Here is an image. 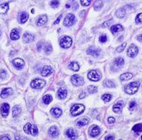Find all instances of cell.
I'll return each mask as SVG.
<instances>
[{
	"instance_id": "55",
	"label": "cell",
	"mask_w": 142,
	"mask_h": 140,
	"mask_svg": "<svg viewBox=\"0 0 142 140\" xmlns=\"http://www.w3.org/2000/svg\"><path fill=\"white\" fill-rule=\"evenodd\" d=\"M84 13H85V11H81L80 12V16L81 17V18H83V17H84Z\"/></svg>"
},
{
	"instance_id": "15",
	"label": "cell",
	"mask_w": 142,
	"mask_h": 140,
	"mask_svg": "<svg viewBox=\"0 0 142 140\" xmlns=\"http://www.w3.org/2000/svg\"><path fill=\"white\" fill-rule=\"evenodd\" d=\"M0 111H1V114L2 115L4 116V117H7L8 113H9V105L8 104H3L1 106V109H0Z\"/></svg>"
},
{
	"instance_id": "17",
	"label": "cell",
	"mask_w": 142,
	"mask_h": 140,
	"mask_svg": "<svg viewBox=\"0 0 142 140\" xmlns=\"http://www.w3.org/2000/svg\"><path fill=\"white\" fill-rule=\"evenodd\" d=\"M67 91L65 88H60L57 91V97L60 99H64L67 97Z\"/></svg>"
},
{
	"instance_id": "16",
	"label": "cell",
	"mask_w": 142,
	"mask_h": 140,
	"mask_svg": "<svg viewBox=\"0 0 142 140\" xmlns=\"http://www.w3.org/2000/svg\"><path fill=\"white\" fill-rule=\"evenodd\" d=\"M124 65V59L122 57H118L116 58L114 61V63H113V66L114 67L117 68V69H120L121 67H122Z\"/></svg>"
},
{
	"instance_id": "21",
	"label": "cell",
	"mask_w": 142,
	"mask_h": 140,
	"mask_svg": "<svg viewBox=\"0 0 142 140\" xmlns=\"http://www.w3.org/2000/svg\"><path fill=\"white\" fill-rule=\"evenodd\" d=\"M13 93V90L11 88H5L3 90V91L1 92V97L2 98H7L9 95H11Z\"/></svg>"
},
{
	"instance_id": "20",
	"label": "cell",
	"mask_w": 142,
	"mask_h": 140,
	"mask_svg": "<svg viewBox=\"0 0 142 140\" xmlns=\"http://www.w3.org/2000/svg\"><path fill=\"white\" fill-rule=\"evenodd\" d=\"M22 38H23V41L25 42L29 43V42H32L34 40V36L32 34H31V33L26 32V33H24V34H23Z\"/></svg>"
},
{
	"instance_id": "45",
	"label": "cell",
	"mask_w": 142,
	"mask_h": 140,
	"mask_svg": "<svg viewBox=\"0 0 142 140\" xmlns=\"http://www.w3.org/2000/svg\"><path fill=\"white\" fill-rule=\"evenodd\" d=\"M50 5L52 7H53V8H57V7H58V5H59V2L58 1H52L50 3Z\"/></svg>"
},
{
	"instance_id": "11",
	"label": "cell",
	"mask_w": 142,
	"mask_h": 140,
	"mask_svg": "<svg viewBox=\"0 0 142 140\" xmlns=\"http://www.w3.org/2000/svg\"><path fill=\"white\" fill-rule=\"evenodd\" d=\"M13 64H14V66L17 69L20 70V69H22L24 66L25 62H24L23 60H22L20 58H17V59H15V60H14V61H13Z\"/></svg>"
},
{
	"instance_id": "5",
	"label": "cell",
	"mask_w": 142,
	"mask_h": 140,
	"mask_svg": "<svg viewBox=\"0 0 142 140\" xmlns=\"http://www.w3.org/2000/svg\"><path fill=\"white\" fill-rule=\"evenodd\" d=\"M72 44V40L70 36H63L60 40V46L62 48H69Z\"/></svg>"
},
{
	"instance_id": "54",
	"label": "cell",
	"mask_w": 142,
	"mask_h": 140,
	"mask_svg": "<svg viewBox=\"0 0 142 140\" xmlns=\"http://www.w3.org/2000/svg\"><path fill=\"white\" fill-rule=\"evenodd\" d=\"M137 39H138V40H139V41H140V42H142V34L139 35V36H137Z\"/></svg>"
},
{
	"instance_id": "24",
	"label": "cell",
	"mask_w": 142,
	"mask_h": 140,
	"mask_svg": "<svg viewBox=\"0 0 142 140\" xmlns=\"http://www.w3.org/2000/svg\"><path fill=\"white\" fill-rule=\"evenodd\" d=\"M19 37H20V34H19V31L17 28H14L13 31L11 32V34H10V38L12 40H18Z\"/></svg>"
},
{
	"instance_id": "6",
	"label": "cell",
	"mask_w": 142,
	"mask_h": 140,
	"mask_svg": "<svg viewBox=\"0 0 142 140\" xmlns=\"http://www.w3.org/2000/svg\"><path fill=\"white\" fill-rule=\"evenodd\" d=\"M76 17L74 14H72V13H69L67 16H66L65 20H64V25L66 27H71L72 25H73L76 22Z\"/></svg>"
},
{
	"instance_id": "27",
	"label": "cell",
	"mask_w": 142,
	"mask_h": 140,
	"mask_svg": "<svg viewBox=\"0 0 142 140\" xmlns=\"http://www.w3.org/2000/svg\"><path fill=\"white\" fill-rule=\"evenodd\" d=\"M51 113H52V114L53 115L54 117H56V118L60 117V116L62 115V114L61 109H59V108H53V109H52Z\"/></svg>"
},
{
	"instance_id": "33",
	"label": "cell",
	"mask_w": 142,
	"mask_h": 140,
	"mask_svg": "<svg viewBox=\"0 0 142 140\" xmlns=\"http://www.w3.org/2000/svg\"><path fill=\"white\" fill-rule=\"evenodd\" d=\"M125 15V8H121L118 9L117 11H116V17H117V18H122Z\"/></svg>"
},
{
	"instance_id": "50",
	"label": "cell",
	"mask_w": 142,
	"mask_h": 140,
	"mask_svg": "<svg viewBox=\"0 0 142 140\" xmlns=\"http://www.w3.org/2000/svg\"><path fill=\"white\" fill-rule=\"evenodd\" d=\"M114 138H115L114 136H112V135H109V136H107V137L105 138V140H114Z\"/></svg>"
},
{
	"instance_id": "22",
	"label": "cell",
	"mask_w": 142,
	"mask_h": 140,
	"mask_svg": "<svg viewBox=\"0 0 142 140\" xmlns=\"http://www.w3.org/2000/svg\"><path fill=\"white\" fill-rule=\"evenodd\" d=\"M122 30H123V28H122V26L120 25V24H116V25H114V26H112L111 28V32L113 33V34H117L118 32H121Z\"/></svg>"
},
{
	"instance_id": "32",
	"label": "cell",
	"mask_w": 142,
	"mask_h": 140,
	"mask_svg": "<svg viewBox=\"0 0 142 140\" xmlns=\"http://www.w3.org/2000/svg\"><path fill=\"white\" fill-rule=\"evenodd\" d=\"M42 100H43V103H44L45 105L50 104V103L52 102V95H44L43 98H42Z\"/></svg>"
},
{
	"instance_id": "28",
	"label": "cell",
	"mask_w": 142,
	"mask_h": 140,
	"mask_svg": "<svg viewBox=\"0 0 142 140\" xmlns=\"http://www.w3.org/2000/svg\"><path fill=\"white\" fill-rule=\"evenodd\" d=\"M132 77H133V74H131L130 72H127V73H125V74H122L120 76V79L121 81H129Z\"/></svg>"
},
{
	"instance_id": "26",
	"label": "cell",
	"mask_w": 142,
	"mask_h": 140,
	"mask_svg": "<svg viewBox=\"0 0 142 140\" xmlns=\"http://www.w3.org/2000/svg\"><path fill=\"white\" fill-rule=\"evenodd\" d=\"M47 21H48V17H47V15H41L38 18V19L37 24L38 26H42L43 24H45L46 22H47Z\"/></svg>"
},
{
	"instance_id": "8",
	"label": "cell",
	"mask_w": 142,
	"mask_h": 140,
	"mask_svg": "<svg viewBox=\"0 0 142 140\" xmlns=\"http://www.w3.org/2000/svg\"><path fill=\"white\" fill-rule=\"evenodd\" d=\"M72 83L76 86H80L84 84V80L78 75H74L72 76Z\"/></svg>"
},
{
	"instance_id": "19",
	"label": "cell",
	"mask_w": 142,
	"mask_h": 140,
	"mask_svg": "<svg viewBox=\"0 0 142 140\" xmlns=\"http://www.w3.org/2000/svg\"><path fill=\"white\" fill-rule=\"evenodd\" d=\"M48 134L50 136H52V137H54V138L57 137L58 134H59V130L56 126H52V127H51L50 129H49Z\"/></svg>"
},
{
	"instance_id": "2",
	"label": "cell",
	"mask_w": 142,
	"mask_h": 140,
	"mask_svg": "<svg viewBox=\"0 0 142 140\" xmlns=\"http://www.w3.org/2000/svg\"><path fill=\"white\" fill-rule=\"evenodd\" d=\"M23 130L26 134H31L32 136H36L38 134V129L35 125H32L31 124H27L23 128Z\"/></svg>"
},
{
	"instance_id": "35",
	"label": "cell",
	"mask_w": 142,
	"mask_h": 140,
	"mask_svg": "<svg viewBox=\"0 0 142 140\" xmlns=\"http://www.w3.org/2000/svg\"><path fill=\"white\" fill-rule=\"evenodd\" d=\"M101 99H102V100H104L105 102H109L111 99V95L110 94H105L101 96Z\"/></svg>"
},
{
	"instance_id": "36",
	"label": "cell",
	"mask_w": 142,
	"mask_h": 140,
	"mask_svg": "<svg viewBox=\"0 0 142 140\" xmlns=\"http://www.w3.org/2000/svg\"><path fill=\"white\" fill-rule=\"evenodd\" d=\"M104 85L107 86V87L108 88H112V87H115V83L113 81H105V83H104Z\"/></svg>"
},
{
	"instance_id": "18",
	"label": "cell",
	"mask_w": 142,
	"mask_h": 140,
	"mask_svg": "<svg viewBox=\"0 0 142 140\" xmlns=\"http://www.w3.org/2000/svg\"><path fill=\"white\" fill-rule=\"evenodd\" d=\"M66 134H67V137L72 139V140H74L77 138V134H76V132L74 129H69L67 130V132H66Z\"/></svg>"
},
{
	"instance_id": "53",
	"label": "cell",
	"mask_w": 142,
	"mask_h": 140,
	"mask_svg": "<svg viewBox=\"0 0 142 140\" xmlns=\"http://www.w3.org/2000/svg\"><path fill=\"white\" fill-rule=\"evenodd\" d=\"M61 18H62V16H59V18L56 20L55 21V22H54V24H57V23H59V22H60V20H61Z\"/></svg>"
},
{
	"instance_id": "43",
	"label": "cell",
	"mask_w": 142,
	"mask_h": 140,
	"mask_svg": "<svg viewBox=\"0 0 142 140\" xmlns=\"http://www.w3.org/2000/svg\"><path fill=\"white\" fill-rule=\"evenodd\" d=\"M135 107H136V103L135 101H131L130 103V110H134Z\"/></svg>"
},
{
	"instance_id": "51",
	"label": "cell",
	"mask_w": 142,
	"mask_h": 140,
	"mask_svg": "<svg viewBox=\"0 0 142 140\" xmlns=\"http://www.w3.org/2000/svg\"><path fill=\"white\" fill-rule=\"evenodd\" d=\"M0 140H10V138H9L8 136H2Z\"/></svg>"
},
{
	"instance_id": "31",
	"label": "cell",
	"mask_w": 142,
	"mask_h": 140,
	"mask_svg": "<svg viewBox=\"0 0 142 140\" xmlns=\"http://www.w3.org/2000/svg\"><path fill=\"white\" fill-rule=\"evenodd\" d=\"M21 108L18 107V106H14V108H13V116H14V118L18 117V116L21 114Z\"/></svg>"
},
{
	"instance_id": "29",
	"label": "cell",
	"mask_w": 142,
	"mask_h": 140,
	"mask_svg": "<svg viewBox=\"0 0 142 140\" xmlns=\"http://www.w3.org/2000/svg\"><path fill=\"white\" fill-rule=\"evenodd\" d=\"M69 68H70L71 70H72V71H77L79 69H80V66H79V64L77 62H76V61H72L71 62L70 64H69V66H68Z\"/></svg>"
},
{
	"instance_id": "56",
	"label": "cell",
	"mask_w": 142,
	"mask_h": 140,
	"mask_svg": "<svg viewBox=\"0 0 142 140\" xmlns=\"http://www.w3.org/2000/svg\"><path fill=\"white\" fill-rule=\"evenodd\" d=\"M82 94H83V95H81L80 96H79V97H80L81 99V98H83V97H84V95H86L84 92H82Z\"/></svg>"
},
{
	"instance_id": "42",
	"label": "cell",
	"mask_w": 142,
	"mask_h": 140,
	"mask_svg": "<svg viewBox=\"0 0 142 140\" xmlns=\"http://www.w3.org/2000/svg\"><path fill=\"white\" fill-rule=\"evenodd\" d=\"M99 41H100L101 42H102V43L105 42L107 41V36H105V35H101L100 36V38H99Z\"/></svg>"
},
{
	"instance_id": "38",
	"label": "cell",
	"mask_w": 142,
	"mask_h": 140,
	"mask_svg": "<svg viewBox=\"0 0 142 140\" xmlns=\"http://www.w3.org/2000/svg\"><path fill=\"white\" fill-rule=\"evenodd\" d=\"M88 91H89V93H91V94H94V93L97 91V87H96L95 85L88 86Z\"/></svg>"
},
{
	"instance_id": "25",
	"label": "cell",
	"mask_w": 142,
	"mask_h": 140,
	"mask_svg": "<svg viewBox=\"0 0 142 140\" xmlns=\"http://www.w3.org/2000/svg\"><path fill=\"white\" fill-rule=\"evenodd\" d=\"M88 123H89V119L87 118H81L77 120V124L78 127H83V126L88 124Z\"/></svg>"
},
{
	"instance_id": "47",
	"label": "cell",
	"mask_w": 142,
	"mask_h": 140,
	"mask_svg": "<svg viewBox=\"0 0 142 140\" xmlns=\"http://www.w3.org/2000/svg\"><path fill=\"white\" fill-rule=\"evenodd\" d=\"M111 22H112V20H108V21L105 22L102 25H103V27H105V28H107V27H109L111 24Z\"/></svg>"
},
{
	"instance_id": "4",
	"label": "cell",
	"mask_w": 142,
	"mask_h": 140,
	"mask_svg": "<svg viewBox=\"0 0 142 140\" xmlns=\"http://www.w3.org/2000/svg\"><path fill=\"white\" fill-rule=\"evenodd\" d=\"M46 84L45 81L42 79H35L33 81H32L31 82V87L33 88L35 90L42 89V87H44V85Z\"/></svg>"
},
{
	"instance_id": "12",
	"label": "cell",
	"mask_w": 142,
	"mask_h": 140,
	"mask_svg": "<svg viewBox=\"0 0 142 140\" xmlns=\"http://www.w3.org/2000/svg\"><path fill=\"white\" fill-rule=\"evenodd\" d=\"M124 105H125V103L123 101H119L116 104H115L113 105L112 109H113V111L115 113H121L122 111V109L124 107Z\"/></svg>"
},
{
	"instance_id": "1",
	"label": "cell",
	"mask_w": 142,
	"mask_h": 140,
	"mask_svg": "<svg viewBox=\"0 0 142 140\" xmlns=\"http://www.w3.org/2000/svg\"><path fill=\"white\" fill-rule=\"evenodd\" d=\"M139 82H131L130 84H128L125 88V91L129 95H134L137 92L139 89Z\"/></svg>"
},
{
	"instance_id": "41",
	"label": "cell",
	"mask_w": 142,
	"mask_h": 140,
	"mask_svg": "<svg viewBox=\"0 0 142 140\" xmlns=\"http://www.w3.org/2000/svg\"><path fill=\"white\" fill-rule=\"evenodd\" d=\"M135 22L136 23H142V12L139 13V14L136 16V18H135Z\"/></svg>"
},
{
	"instance_id": "57",
	"label": "cell",
	"mask_w": 142,
	"mask_h": 140,
	"mask_svg": "<svg viewBox=\"0 0 142 140\" xmlns=\"http://www.w3.org/2000/svg\"><path fill=\"white\" fill-rule=\"evenodd\" d=\"M141 140H142V136H141Z\"/></svg>"
},
{
	"instance_id": "10",
	"label": "cell",
	"mask_w": 142,
	"mask_h": 140,
	"mask_svg": "<svg viewBox=\"0 0 142 140\" xmlns=\"http://www.w3.org/2000/svg\"><path fill=\"white\" fill-rule=\"evenodd\" d=\"M87 52L88 55H91L92 56H95V57H97V56H99L101 54V50L98 48H95V47H90L87 50Z\"/></svg>"
},
{
	"instance_id": "48",
	"label": "cell",
	"mask_w": 142,
	"mask_h": 140,
	"mask_svg": "<svg viewBox=\"0 0 142 140\" xmlns=\"http://www.w3.org/2000/svg\"><path fill=\"white\" fill-rule=\"evenodd\" d=\"M115 122V119L113 118V117H110V118H108V123L110 124H114V123Z\"/></svg>"
},
{
	"instance_id": "46",
	"label": "cell",
	"mask_w": 142,
	"mask_h": 140,
	"mask_svg": "<svg viewBox=\"0 0 142 140\" xmlns=\"http://www.w3.org/2000/svg\"><path fill=\"white\" fill-rule=\"evenodd\" d=\"M5 77H6V71L3 70V71H1V72H0V79L4 80L5 79Z\"/></svg>"
},
{
	"instance_id": "9",
	"label": "cell",
	"mask_w": 142,
	"mask_h": 140,
	"mask_svg": "<svg viewBox=\"0 0 142 140\" xmlns=\"http://www.w3.org/2000/svg\"><path fill=\"white\" fill-rule=\"evenodd\" d=\"M87 77L89 80H91V81H98L99 80L101 79V75L99 74V72L93 70V71H91L88 73Z\"/></svg>"
},
{
	"instance_id": "13",
	"label": "cell",
	"mask_w": 142,
	"mask_h": 140,
	"mask_svg": "<svg viewBox=\"0 0 142 140\" xmlns=\"http://www.w3.org/2000/svg\"><path fill=\"white\" fill-rule=\"evenodd\" d=\"M100 133H101V129L97 125L92 126V128L90 129V135L91 137H97V136L100 134Z\"/></svg>"
},
{
	"instance_id": "49",
	"label": "cell",
	"mask_w": 142,
	"mask_h": 140,
	"mask_svg": "<svg viewBox=\"0 0 142 140\" xmlns=\"http://www.w3.org/2000/svg\"><path fill=\"white\" fill-rule=\"evenodd\" d=\"M15 140H26V139L20 135H15Z\"/></svg>"
},
{
	"instance_id": "3",
	"label": "cell",
	"mask_w": 142,
	"mask_h": 140,
	"mask_svg": "<svg viewBox=\"0 0 142 140\" xmlns=\"http://www.w3.org/2000/svg\"><path fill=\"white\" fill-rule=\"evenodd\" d=\"M85 110L84 105H74L71 108V114L72 116H77L79 114H81V113H83Z\"/></svg>"
},
{
	"instance_id": "39",
	"label": "cell",
	"mask_w": 142,
	"mask_h": 140,
	"mask_svg": "<svg viewBox=\"0 0 142 140\" xmlns=\"http://www.w3.org/2000/svg\"><path fill=\"white\" fill-rule=\"evenodd\" d=\"M102 7V2L101 1H97L95 3V5H94V8H95V10H100L101 8Z\"/></svg>"
},
{
	"instance_id": "44",
	"label": "cell",
	"mask_w": 142,
	"mask_h": 140,
	"mask_svg": "<svg viewBox=\"0 0 142 140\" xmlns=\"http://www.w3.org/2000/svg\"><path fill=\"white\" fill-rule=\"evenodd\" d=\"M81 4L83 6H88V5H90L91 1H90V0H81Z\"/></svg>"
},
{
	"instance_id": "58",
	"label": "cell",
	"mask_w": 142,
	"mask_h": 140,
	"mask_svg": "<svg viewBox=\"0 0 142 140\" xmlns=\"http://www.w3.org/2000/svg\"><path fill=\"white\" fill-rule=\"evenodd\" d=\"M120 140H122V139H120Z\"/></svg>"
},
{
	"instance_id": "52",
	"label": "cell",
	"mask_w": 142,
	"mask_h": 140,
	"mask_svg": "<svg viewBox=\"0 0 142 140\" xmlns=\"http://www.w3.org/2000/svg\"><path fill=\"white\" fill-rule=\"evenodd\" d=\"M72 8H73L74 10H76V9H77V8H78V4H77V3H74L73 4H72Z\"/></svg>"
},
{
	"instance_id": "7",
	"label": "cell",
	"mask_w": 142,
	"mask_h": 140,
	"mask_svg": "<svg viewBox=\"0 0 142 140\" xmlns=\"http://www.w3.org/2000/svg\"><path fill=\"white\" fill-rule=\"evenodd\" d=\"M138 52H139V50H138L137 46L134 44H131L130 46V47L127 50V55L128 56H130V57H135L138 54Z\"/></svg>"
},
{
	"instance_id": "37",
	"label": "cell",
	"mask_w": 142,
	"mask_h": 140,
	"mask_svg": "<svg viewBox=\"0 0 142 140\" xmlns=\"http://www.w3.org/2000/svg\"><path fill=\"white\" fill-rule=\"evenodd\" d=\"M44 50H45V52L47 53V54H50V53L52 52V48L51 44H49V43H48V44L45 46Z\"/></svg>"
},
{
	"instance_id": "40",
	"label": "cell",
	"mask_w": 142,
	"mask_h": 140,
	"mask_svg": "<svg viewBox=\"0 0 142 140\" xmlns=\"http://www.w3.org/2000/svg\"><path fill=\"white\" fill-rule=\"evenodd\" d=\"M125 46H126V42L122 43L121 45H120V46H119L118 47H117L116 52H121L122 51H124V49H125Z\"/></svg>"
},
{
	"instance_id": "23",
	"label": "cell",
	"mask_w": 142,
	"mask_h": 140,
	"mask_svg": "<svg viewBox=\"0 0 142 140\" xmlns=\"http://www.w3.org/2000/svg\"><path fill=\"white\" fill-rule=\"evenodd\" d=\"M18 19H19V22H20V23H24L28 19V12H22L20 14H19Z\"/></svg>"
},
{
	"instance_id": "14",
	"label": "cell",
	"mask_w": 142,
	"mask_h": 140,
	"mask_svg": "<svg viewBox=\"0 0 142 140\" xmlns=\"http://www.w3.org/2000/svg\"><path fill=\"white\" fill-rule=\"evenodd\" d=\"M52 73H53V71H52V69L48 66H44L41 71V74H42V75H43V76H48V75H50L51 74H52Z\"/></svg>"
},
{
	"instance_id": "30",
	"label": "cell",
	"mask_w": 142,
	"mask_h": 140,
	"mask_svg": "<svg viewBox=\"0 0 142 140\" xmlns=\"http://www.w3.org/2000/svg\"><path fill=\"white\" fill-rule=\"evenodd\" d=\"M9 8L8 3H3L0 5V14H5Z\"/></svg>"
},
{
	"instance_id": "34",
	"label": "cell",
	"mask_w": 142,
	"mask_h": 140,
	"mask_svg": "<svg viewBox=\"0 0 142 140\" xmlns=\"http://www.w3.org/2000/svg\"><path fill=\"white\" fill-rule=\"evenodd\" d=\"M132 130L135 133H140L142 132V124H135L133 128H132Z\"/></svg>"
}]
</instances>
